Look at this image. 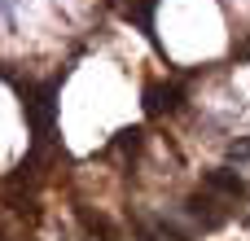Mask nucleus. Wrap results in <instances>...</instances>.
<instances>
[{"label": "nucleus", "mask_w": 250, "mask_h": 241, "mask_svg": "<svg viewBox=\"0 0 250 241\" xmlns=\"http://www.w3.org/2000/svg\"><path fill=\"white\" fill-rule=\"evenodd\" d=\"M22 114H26L31 132H35V145H44V141H48V127H53V114H57V105H53V88L26 92V101H22Z\"/></svg>", "instance_id": "obj_1"}, {"label": "nucleus", "mask_w": 250, "mask_h": 241, "mask_svg": "<svg viewBox=\"0 0 250 241\" xmlns=\"http://www.w3.org/2000/svg\"><path fill=\"white\" fill-rule=\"evenodd\" d=\"M207 189L229 193L233 202H237V198H246V180H242V176H233V171H207Z\"/></svg>", "instance_id": "obj_2"}, {"label": "nucleus", "mask_w": 250, "mask_h": 241, "mask_svg": "<svg viewBox=\"0 0 250 241\" xmlns=\"http://www.w3.org/2000/svg\"><path fill=\"white\" fill-rule=\"evenodd\" d=\"M79 224H83L92 237H101V241H119V228H114L105 215H97L92 206H79Z\"/></svg>", "instance_id": "obj_3"}, {"label": "nucleus", "mask_w": 250, "mask_h": 241, "mask_svg": "<svg viewBox=\"0 0 250 241\" xmlns=\"http://www.w3.org/2000/svg\"><path fill=\"white\" fill-rule=\"evenodd\" d=\"M176 105V92L171 88H163V83H149L145 88V110L149 114H163V110H171Z\"/></svg>", "instance_id": "obj_4"}]
</instances>
